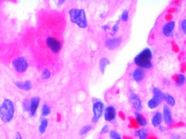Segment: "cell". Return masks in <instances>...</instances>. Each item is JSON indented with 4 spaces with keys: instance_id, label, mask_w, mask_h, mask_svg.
Listing matches in <instances>:
<instances>
[{
    "instance_id": "obj_32",
    "label": "cell",
    "mask_w": 186,
    "mask_h": 139,
    "mask_svg": "<svg viewBox=\"0 0 186 139\" xmlns=\"http://www.w3.org/2000/svg\"><path fill=\"white\" fill-rule=\"evenodd\" d=\"M181 27L184 34L186 35V19H184L182 21L181 24Z\"/></svg>"
},
{
    "instance_id": "obj_17",
    "label": "cell",
    "mask_w": 186,
    "mask_h": 139,
    "mask_svg": "<svg viewBox=\"0 0 186 139\" xmlns=\"http://www.w3.org/2000/svg\"><path fill=\"white\" fill-rule=\"evenodd\" d=\"M110 63V62L109 60L106 57H103L100 60L99 63V70L100 72L102 73V74L104 73L106 68Z\"/></svg>"
},
{
    "instance_id": "obj_33",
    "label": "cell",
    "mask_w": 186,
    "mask_h": 139,
    "mask_svg": "<svg viewBox=\"0 0 186 139\" xmlns=\"http://www.w3.org/2000/svg\"><path fill=\"white\" fill-rule=\"evenodd\" d=\"M109 127H108V125H105L102 128V131H101V133L105 134L108 133L109 131Z\"/></svg>"
},
{
    "instance_id": "obj_31",
    "label": "cell",
    "mask_w": 186,
    "mask_h": 139,
    "mask_svg": "<svg viewBox=\"0 0 186 139\" xmlns=\"http://www.w3.org/2000/svg\"><path fill=\"white\" fill-rule=\"evenodd\" d=\"M110 137L111 139H116L120 137L119 134L117 133L116 131H110Z\"/></svg>"
},
{
    "instance_id": "obj_9",
    "label": "cell",
    "mask_w": 186,
    "mask_h": 139,
    "mask_svg": "<svg viewBox=\"0 0 186 139\" xmlns=\"http://www.w3.org/2000/svg\"><path fill=\"white\" fill-rule=\"evenodd\" d=\"M116 117V110L113 106H108L105 109L104 119L105 121L111 122Z\"/></svg>"
},
{
    "instance_id": "obj_10",
    "label": "cell",
    "mask_w": 186,
    "mask_h": 139,
    "mask_svg": "<svg viewBox=\"0 0 186 139\" xmlns=\"http://www.w3.org/2000/svg\"><path fill=\"white\" fill-rule=\"evenodd\" d=\"M40 103V98L39 97H34L31 99L29 113L31 116H35L38 109Z\"/></svg>"
},
{
    "instance_id": "obj_45",
    "label": "cell",
    "mask_w": 186,
    "mask_h": 139,
    "mask_svg": "<svg viewBox=\"0 0 186 139\" xmlns=\"http://www.w3.org/2000/svg\"><path fill=\"white\" fill-rule=\"evenodd\" d=\"M124 139H132V138L131 137H127V136H125V137H124Z\"/></svg>"
},
{
    "instance_id": "obj_48",
    "label": "cell",
    "mask_w": 186,
    "mask_h": 139,
    "mask_svg": "<svg viewBox=\"0 0 186 139\" xmlns=\"http://www.w3.org/2000/svg\"></svg>"
},
{
    "instance_id": "obj_35",
    "label": "cell",
    "mask_w": 186,
    "mask_h": 139,
    "mask_svg": "<svg viewBox=\"0 0 186 139\" xmlns=\"http://www.w3.org/2000/svg\"><path fill=\"white\" fill-rule=\"evenodd\" d=\"M166 20L168 22L172 21V15L171 14H168L166 15L165 17Z\"/></svg>"
},
{
    "instance_id": "obj_15",
    "label": "cell",
    "mask_w": 186,
    "mask_h": 139,
    "mask_svg": "<svg viewBox=\"0 0 186 139\" xmlns=\"http://www.w3.org/2000/svg\"><path fill=\"white\" fill-rule=\"evenodd\" d=\"M15 85L18 88L25 91H29L32 88V84L31 81L29 80H27L23 82L17 81L15 83Z\"/></svg>"
},
{
    "instance_id": "obj_28",
    "label": "cell",
    "mask_w": 186,
    "mask_h": 139,
    "mask_svg": "<svg viewBox=\"0 0 186 139\" xmlns=\"http://www.w3.org/2000/svg\"><path fill=\"white\" fill-rule=\"evenodd\" d=\"M128 18H129V12L127 10H125L122 12L121 19L123 21H127L128 20Z\"/></svg>"
},
{
    "instance_id": "obj_46",
    "label": "cell",
    "mask_w": 186,
    "mask_h": 139,
    "mask_svg": "<svg viewBox=\"0 0 186 139\" xmlns=\"http://www.w3.org/2000/svg\"><path fill=\"white\" fill-rule=\"evenodd\" d=\"M148 139H157L156 137H150V138H149Z\"/></svg>"
},
{
    "instance_id": "obj_23",
    "label": "cell",
    "mask_w": 186,
    "mask_h": 139,
    "mask_svg": "<svg viewBox=\"0 0 186 139\" xmlns=\"http://www.w3.org/2000/svg\"><path fill=\"white\" fill-rule=\"evenodd\" d=\"M51 113V109L50 107L47 104H44L42 107V115L43 117H46L50 115Z\"/></svg>"
},
{
    "instance_id": "obj_12",
    "label": "cell",
    "mask_w": 186,
    "mask_h": 139,
    "mask_svg": "<svg viewBox=\"0 0 186 139\" xmlns=\"http://www.w3.org/2000/svg\"><path fill=\"white\" fill-rule=\"evenodd\" d=\"M175 23L174 21H172L170 22H168L165 24L163 28V33L164 36L166 37H170L172 36L173 31L174 29Z\"/></svg>"
},
{
    "instance_id": "obj_19",
    "label": "cell",
    "mask_w": 186,
    "mask_h": 139,
    "mask_svg": "<svg viewBox=\"0 0 186 139\" xmlns=\"http://www.w3.org/2000/svg\"><path fill=\"white\" fill-rule=\"evenodd\" d=\"M48 125V119H42L41 120V123H40V125H39V128H38L39 132L41 134H43L45 133V132L46 131V130H47Z\"/></svg>"
},
{
    "instance_id": "obj_47",
    "label": "cell",
    "mask_w": 186,
    "mask_h": 139,
    "mask_svg": "<svg viewBox=\"0 0 186 139\" xmlns=\"http://www.w3.org/2000/svg\"><path fill=\"white\" fill-rule=\"evenodd\" d=\"M121 139V138L120 137H118V138H117V139Z\"/></svg>"
},
{
    "instance_id": "obj_41",
    "label": "cell",
    "mask_w": 186,
    "mask_h": 139,
    "mask_svg": "<svg viewBox=\"0 0 186 139\" xmlns=\"http://www.w3.org/2000/svg\"><path fill=\"white\" fill-rule=\"evenodd\" d=\"M180 136L178 134H172V139H180Z\"/></svg>"
},
{
    "instance_id": "obj_4",
    "label": "cell",
    "mask_w": 186,
    "mask_h": 139,
    "mask_svg": "<svg viewBox=\"0 0 186 139\" xmlns=\"http://www.w3.org/2000/svg\"><path fill=\"white\" fill-rule=\"evenodd\" d=\"M12 66L16 72L19 73H23L26 72L27 70L29 63L25 58L23 57H19L13 60Z\"/></svg>"
},
{
    "instance_id": "obj_2",
    "label": "cell",
    "mask_w": 186,
    "mask_h": 139,
    "mask_svg": "<svg viewBox=\"0 0 186 139\" xmlns=\"http://www.w3.org/2000/svg\"><path fill=\"white\" fill-rule=\"evenodd\" d=\"M152 54L148 48L143 50L134 58V63L142 69H150L152 67Z\"/></svg>"
},
{
    "instance_id": "obj_22",
    "label": "cell",
    "mask_w": 186,
    "mask_h": 139,
    "mask_svg": "<svg viewBox=\"0 0 186 139\" xmlns=\"http://www.w3.org/2000/svg\"><path fill=\"white\" fill-rule=\"evenodd\" d=\"M135 135L140 139H146L147 137V133L145 129H140L135 131Z\"/></svg>"
},
{
    "instance_id": "obj_14",
    "label": "cell",
    "mask_w": 186,
    "mask_h": 139,
    "mask_svg": "<svg viewBox=\"0 0 186 139\" xmlns=\"http://www.w3.org/2000/svg\"><path fill=\"white\" fill-rule=\"evenodd\" d=\"M163 100V99L160 98V97L153 96L151 99L148 100L147 103L148 107L151 109H154L161 104Z\"/></svg>"
},
{
    "instance_id": "obj_3",
    "label": "cell",
    "mask_w": 186,
    "mask_h": 139,
    "mask_svg": "<svg viewBox=\"0 0 186 139\" xmlns=\"http://www.w3.org/2000/svg\"><path fill=\"white\" fill-rule=\"evenodd\" d=\"M70 20L79 27L85 29L87 26L85 12L83 9H70L69 11Z\"/></svg>"
},
{
    "instance_id": "obj_11",
    "label": "cell",
    "mask_w": 186,
    "mask_h": 139,
    "mask_svg": "<svg viewBox=\"0 0 186 139\" xmlns=\"http://www.w3.org/2000/svg\"><path fill=\"white\" fill-rule=\"evenodd\" d=\"M133 78L135 81L137 82H139L140 81H142L145 75V70L141 68H138L134 70L133 72Z\"/></svg>"
},
{
    "instance_id": "obj_8",
    "label": "cell",
    "mask_w": 186,
    "mask_h": 139,
    "mask_svg": "<svg viewBox=\"0 0 186 139\" xmlns=\"http://www.w3.org/2000/svg\"><path fill=\"white\" fill-rule=\"evenodd\" d=\"M129 100L132 104L137 111H139L142 109V104L141 99L139 96L135 93H131L129 96Z\"/></svg>"
},
{
    "instance_id": "obj_44",
    "label": "cell",
    "mask_w": 186,
    "mask_h": 139,
    "mask_svg": "<svg viewBox=\"0 0 186 139\" xmlns=\"http://www.w3.org/2000/svg\"><path fill=\"white\" fill-rule=\"evenodd\" d=\"M179 2H180V1H175L174 2V4L175 5H177L178 4Z\"/></svg>"
},
{
    "instance_id": "obj_30",
    "label": "cell",
    "mask_w": 186,
    "mask_h": 139,
    "mask_svg": "<svg viewBox=\"0 0 186 139\" xmlns=\"http://www.w3.org/2000/svg\"><path fill=\"white\" fill-rule=\"evenodd\" d=\"M23 107L24 109L27 111H29L30 108V103L27 99H25L23 103Z\"/></svg>"
},
{
    "instance_id": "obj_26",
    "label": "cell",
    "mask_w": 186,
    "mask_h": 139,
    "mask_svg": "<svg viewBox=\"0 0 186 139\" xmlns=\"http://www.w3.org/2000/svg\"><path fill=\"white\" fill-rule=\"evenodd\" d=\"M51 76V73L50 72L49 70L48 69H44L42 73V78L44 80H48L50 78Z\"/></svg>"
},
{
    "instance_id": "obj_39",
    "label": "cell",
    "mask_w": 186,
    "mask_h": 139,
    "mask_svg": "<svg viewBox=\"0 0 186 139\" xmlns=\"http://www.w3.org/2000/svg\"><path fill=\"white\" fill-rule=\"evenodd\" d=\"M14 139H23V137L19 132H17L15 135Z\"/></svg>"
},
{
    "instance_id": "obj_29",
    "label": "cell",
    "mask_w": 186,
    "mask_h": 139,
    "mask_svg": "<svg viewBox=\"0 0 186 139\" xmlns=\"http://www.w3.org/2000/svg\"><path fill=\"white\" fill-rule=\"evenodd\" d=\"M119 21H117V23H115V24L113 26L112 29H111V35H115V34L116 33L117 30L119 29Z\"/></svg>"
},
{
    "instance_id": "obj_5",
    "label": "cell",
    "mask_w": 186,
    "mask_h": 139,
    "mask_svg": "<svg viewBox=\"0 0 186 139\" xmlns=\"http://www.w3.org/2000/svg\"><path fill=\"white\" fill-rule=\"evenodd\" d=\"M93 116L92 119V122L96 123L98 122L100 118L102 117L104 111V104L100 100L95 101L92 107Z\"/></svg>"
},
{
    "instance_id": "obj_38",
    "label": "cell",
    "mask_w": 186,
    "mask_h": 139,
    "mask_svg": "<svg viewBox=\"0 0 186 139\" xmlns=\"http://www.w3.org/2000/svg\"><path fill=\"white\" fill-rule=\"evenodd\" d=\"M176 11V9L175 8H169L168 10V13L169 14H172V13H175Z\"/></svg>"
},
{
    "instance_id": "obj_21",
    "label": "cell",
    "mask_w": 186,
    "mask_h": 139,
    "mask_svg": "<svg viewBox=\"0 0 186 139\" xmlns=\"http://www.w3.org/2000/svg\"><path fill=\"white\" fill-rule=\"evenodd\" d=\"M164 100L171 107H174L175 104V99L171 95H170L168 93H164Z\"/></svg>"
},
{
    "instance_id": "obj_13",
    "label": "cell",
    "mask_w": 186,
    "mask_h": 139,
    "mask_svg": "<svg viewBox=\"0 0 186 139\" xmlns=\"http://www.w3.org/2000/svg\"><path fill=\"white\" fill-rule=\"evenodd\" d=\"M163 114L165 123L166 125H170L172 122V118L171 111L168 106L164 105L163 107Z\"/></svg>"
},
{
    "instance_id": "obj_42",
    "label": "cell",
    "mask_w": 186,
    "mask_h": 139,
    "mask_svg": "<svg viewBox=\"0 0 186 139\" xmlns=\"http://www.w3.org/2000/svg\"><path fill=\"white\" fill-rule=\"evenodd\" d=\"M64 2H65V1H64V0H60V1H58L57 5L59 6V7H60V6H62V5H63V3H64Z\"/></svg>"
},
{
    "instance_id": "obj_36",
    "label": "cell",
    "mask_w": 186,
    "mask_h": 139,
    "mask_svg": "<svg viewBox=\"0 0 186 139\" xmlns=\"http://www.w3.org/2000/svg\"><path fill=\"white\" fill-rule=\"evenodd\" d=\"M186 70V64L183 63L182 64L181 67V72L182 73H184Z\"/></svg>"
},
{
    "instance_id": "obj_18",
    "label": "cell",
    "mask_w": 186,
    "mask_h": 139,
    "mask_svg": "<svg viewBox=\"0 0 186 139\" xmlns=\"http://www.w3.org/2000/svg\"><path fill=\"white\" fill-rule=\"evenodd\" d=\"M173 80L176 82V85L178 86H181L184 84L186 78L185 76L183 74H179L178 75H175L173 76Z\"/></svg>"
},
{
    "instance_id": "obj_34",
    "label": "cell",
    "mask_w": 186,
    "mask_h": 139,
    "mask_svg": "<svg viewBox=\"0 0 186 139\" xmlns=\"http://www.w3.org/2000/svg\"><path fill=\"white\" fill-rule=\"evenodd\" d=\"M172 50H173L175 52H179L180 49H179V47H178V45H176V44L175 43L172 44Z\"/></svg>"
},
{
    "instance_id": "obj_43",
    "label": "cell",
    "mask_w": 186,
    "mask_h": 139,
    "mask_svg": "<svg viewBox=\"0 0 186 139\" xmlns=\"http://www.w3.org/2000/svg\"><path fill=\"white\" fill-rule=\"evenodd\" d=\"M119 116H121V117L122 119H125V115H123V113H119Z\"/></svg>"
},
{
    "instance_id": "obj_16",
    "label": "cell",
    "mask_w": 186,
    "mask_h": 139,
    "mask_svg": "<svg viewBox=\"0 0 186 139\" xmlns=\"http://www.w3.org/2000/svg\"><path fill=\"white\" fill-rule=\"evenodd\" d=\"M162 122V115L160 112L155 113L152 119V124L154 127H157Z\"/></svg>"
},
{
    "instance_id": "obj_20",
    "label": "cell",
    "mask_w": 186,
    "mask_h": 139,
    "mask_svg": "<svg viewBox=\"0 0 186 139\" xmlns=\"http://www.w3.org/2000/svg\"><path fill=\"white\" fill-rule=\"evenodd\" d=\"M135 116L136 120H137V122H138L140 125L145 126L146 125H147V121H146L145 118L142 115H141L140 113H138V112H135Z\"/></svg>"
},
{
    "instance_id": "obj_40",
    "label": "cell",
    "mask_w": 186,
    "mask_h": 139,
    "mask_svg": "<svg viewBox=\"0 0 186 139\" xmlns=\"http://www.w3.org/2000/svg\"><path fill=\"white\" fill-rule=\"evenodd\" d=\"M110 29V27L108 25H103L102 26V29L103 30V31H107L108 29Z\"/></svg>"
},
{
    "instance_id": "obj_6",
    "label": "cell",
    "mask_w": 186,
    "mask_h": 139,
    "mask_svg": "<svg viewBox=\"0 0 186 139\" xmlns=\"http://www.w3.org/2000/svg\"><path fill=\"white\" fill-rule=\"evenodd\" d=\"M46 43L49 49L54 54H57L61 50V42L55 38L48 37L46 39Z\"/></svg>"
},
{
    "instance_id": "obj_1",
    "label": "cell",
    "mask_w": 186,
    "mask_h": 139,
    "mask_svg": "<svg viewBox=\"0 0 186 139\" xmlns=\"http://www.w3.org/2000/svg\"><path fill=\"white\" fill-rule=\"evenodd\" d=\"M15 107L13 102L9 99H4L0 107V117L4 123H9L13 119Z\"/></svg>"
},
{
    "instance_id": "obj_27",
    "label": "cell",
    "mask_w": 186,
    "mask_h": 139,
    "mask_svg": "<svg viewBox=\"0 0 186 139\" xmlns=\"http://www.w3.org/2000/svg\"><path fill=\"white\" fill-rule=\"evenodd\" d=\"M130 121H131V125L132 127L133 128L135 129H138L139 128V124L138 123V122H137L136 119L131 118Z\"/></svg>"
},
{
    "instance_id": "obj_25",
    "label": "cell",
    "mask_w": 186,
    "mask_h": 139,
    "mask_svg": "<svg viewBox=\"0 0 186 139\" xmlns=\"http://www.w3.org/2000/svg\"><path fill=\"white\" fill-rule=\"evenodd\" d=\"M92 127L91 125H85L84 127L82 128L81 130L80 131V135H84L85 134H86L87 133H88L92 129Z\"/></svg>"
},
{
    "instance_id": "obj_37",
    "label": "cell",
    "mask_w": 186,
    "mask_h": 139,
    "mask_svg": "<svg viewBox=\"0 0 186 139\" xmlns=\"http://www.w3.org/2000/svg\"><path fill=\"white\" fill-rule=\"evenodd\" d=\"M184 125V123L183 122H178L177 124L174 125L172 127H182Z\"/></svg>"
},
{
    "instance_id": "obj_7",
    "label": "cell",
    "mask_w": 186,
    "mask_h": 139,
    "mask_svg": "<svg viewBox=\"0 0 186 139\" xmlns=\"http://www.w3.org/2000/svg\"><path fill=\"white\" fill-rule=\"evenodd\" d=\"M122 43V39L119 37L111 38L105 41V45L108 49L113 50L116 49L121 45Z\"/></svg>"
},
{
    "instance_id": "obj_24",
    "label": "cell",
    "mask_w": 186,
    "mask_h": 139,
    "mask_svg": "<svg viewBox=\"0 0 186 139\" xmlns=\"http://www.w3.org/2000/svg\"><path fill=\"white\" fill-rule=\"evenodd\" d=\"M153 96H156L158 97H160V98L163 99L164 100V93L162 92L159 88H158L157 87H154L153 89Z\"/></svg>"
}]
</instances>
